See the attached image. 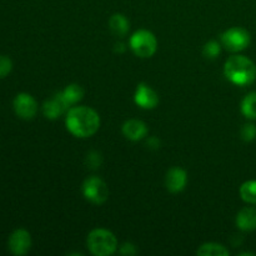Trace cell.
I'll use <instances>...</instances> for the list:
<instances>
[{
    "label": "cell",
    "instance_id": "cell-1",
    "mask_svg": "<svg viewBox=\"0 0 256 256\" xmlns=\"http://www.w3.org/2000/svg\"><path fill=\"white\" fill-rule=\"evenodd\" d=\"M65 125L70 134L76 138H90L99 130L100 116L89 106H72L68 110Z\"/></svg>",
    "mask_w": 256,
    "mask_h": 256
},
{
    "label": "cell",
    "instance_id": "cell-2",
    "mask_svg": "<svg viewBox=\"0 0 256 256\" xmlns=\"http://www.w3.org/2000/svg\"><path fill=\"white\" fill-rule=\"evenodd\" d=\"M224 74L232 84L246 86L256 80V64L244 55H232L225 62Z\"/></svg>",
    "mask_w": 256,
    "mask_h": 256
},
{
    "label": "cell",
    "instance_id": "cell-3",
    "mask_svg": "<svg viewBox=\"0 0 256 256\" xmlns=\"http://www.w3.org/2000/svg\"><path fill=\"white\" fill-rule=\"evenodd\" d=\"M86 246L95 256H109L118 250V239L110 230L98 228L88 235Z\"/></svg>",
    "mask_w": 256,
    "mask_h": 256
},
{
    "label": "cell",
    "instance_id": "cell-4",
    "mask_svg": "<svg viewBox=\"0 0 256 256\" xmlns=\"http://www.w3.org/2000/svg\"><path fill=\"white\" fill-rule=\"evenodd\" d=\"M129 46L136 56L146 59L156 52L158 40L156 36L149 30H138L130 36Z\"/></svg>",
    "mask_w": 256,
    "mask_h": 256
},
{
    "label": "cell",
    "instance_id": "cell-5",
    "mask_svg": "<svg viewBox=\"0 0 256 256\" xmlns=\"http://www.w3.org/2000/svg\"><path fill=\"white\" fill-rule=\"evenodd\" d=\"M222 45L232 52H240L246 49L252 42V36L246 29L240 26L230 28L222 34Z\"/></svg>",
    "mask_w": 256,
    "mask_h": 256
},
{
    "label": "cell",
    "instance_id": "cell-6",
    "mask_svg": "<svg viewBox=\"0 0 256 256\" xmlns=\"http://www.w3.org/2000/svg\"><path fill=\"white\" fill-rule=\"evenodd\" d=\"M82 190L85 199L95 205L104 204L109 198V188L99 176H89L85 179Z\"/></svg>",
    "mask_w": 256,
    "mask_h": 256
},
{
    "label": "cell",
    "instance_id": "cell-7",
    "mask_svg": "<svg viewBox=\"0 0 256 256\" xmlns=\"http://www.w3.org/2000/svg\"><path fill=\"white\" fill-rule=\"evenodd\" d=\"M14 112L20 119L30 120L36 115L38 112V102L28 92H20L15 96L12 102Z\"/></svg>",
    "mask_w": 256,
    "mask_h": 256
},
{
    "label": "cell",
    "instance_id": "cell-8",
    "mask_svg": "<svg viewBox=\"0 0 256 256\" xmlns=\"http://www.w3.org/2000/svg\"><path fill=\"white\" fill-rule=\"evenodd\" d=\"M8 245H9V250L12 254L18 256L28 254L30 248H32L30 232L25 229H16L10 235Z\"/></svg>",
    "mask_w": 256,
    "mask_h": 256
},
{
    "label": "cell",
    "instance_id": "cell-9",
    "mask_svg": "<svg viewBox=\"0 0 256 256\" xmlns=\"http://www.w3.org/2000/svg\"><path fill=\"white\" fill-rule=\"evenodd\" d=\"M69 106V102L65 100L62 92H56L54 96H52L44 102L42 112H44L45 118L50 120H55L62 116L64 112H68V110L70 109Z\"/></svg>",
    "mask_w": 256,
    "mask_h": 256
},
{
    "label": "cell",
    "instance_id": "cell-10",
    "mask_svg": "<svg viewBox=\"0 0 256 256\" xmlns=\"http://www.w3.org/2000/svg\"><path fill=\"white\" fill-rule=\"evenodd\" d=\"M134 100L138 106L145 110H152L159 104V95L158 92L145 82H140L135 90Z\"/></svg>",
    "mask_w": 256,
    "mask_h": 256
},
{
    "label": "cell",
    "instance_id": "cell-11",
    "mask_svg": "<svg viewBox=\"0 0 256 256\" xmlns=\"http://www.w3.org/2000/svg\"><path fill=\"white\" fill-rule=\"evenodd\" d=\"M188 182V174L184 169L182 168H172L169 172H166L165 176V186L170 192H182L186 186Z\"/></svg>",
    "mask_w": 256,
    "mask_h": 256
},
{
    "label": "cell",
    "instance_id": "cell-12",
    "mask_svg": "<svg viewBox=\"0 0 256 256\" xmlns=\"http://www.w3.org/2000/svg\"><path fill=\"white\" fill-rule=\"evenodd\" d=\"M122 134L132 142H139L148 134V126L144 122L138 119H130L122 124Z\"/></svg>",
    "mask_w": 256,
    "mask_h": 256
},
{
    "label": "cell",
    "instance_id": "cell-13",
    "mask_svg": "<svg viewBox=\"0 0 256 256\" xmlns=\"http://www.w3.org/2000/svg\"><path fill=\"white\" fill-rule=\"evenodd\" d=\"M235 222H236L238 229L242 230V232H254V230H256V208H242V209L238 212Z\"/></svg>",
    "mask_w": 256,
    "mask_h": 256
},
{
    "label": "cell",
    "instance_id": "cell-14",
    "mask_svg": "<svg viewBox=\"0 0 256 256\" xmlns=\"http://www.w3.org/2000/svg\"><path fill=\"white\" fill-rule=\"evenodd\" d=\"M109 28L116 36H125L129 32L130 22L122 14H114L109 19Z\"/></svg>",
    "mask_w": 256,
    "mask_h": 256
},
{
    "label": "cell",
    "instance_id": "cell-15",
    "mask_svg": "<svg viewBox=\"0 0 256 256\" xmlns=\"http://www.w3.org/2000/svg\"><path fill=\"white\" fill-rule=\"evenodd\" d=\"M196 254L199 256H229L230 252L218 242H205L196 250Z\"/></svg>",
    "mask_w": 256,
    "mask_h": 256
},
{
    "label": "cell",
    "instance_id": "cell-16",
    "mask_svg": "<svg viewBox=\"0 0 256 256\" xmlns=\"http://www.w3.org/2000/svg\"><path fill=\"white\" fill-rule=\"evenodd\" d=\"M242 112L246 119L256 120V92H252L242 99Z\"/></svg>",
    "mask_w": 256,
    "mask_h": 256
},
{
    "label": "cell",
    "instance_id": "cell-17",
    "mask_svg": "<svg viewBox=\"0 0 256 256\" xmlns=\"http://www.w3.org/2000/svg\"><path fill=\"white\" fill-rule=\"evenodd\" d=\"M62 92V95H64L65 100L69 102L70 106L78 104V102L82 99V96H84V90H82V88L78 84L68 85Z\"/></svg>",
    "mask_w": 256,
    "mask_h": 256
},
{
    "label": "cell",
    "instance_id": "cell-18",
    "mask_svg": "<svg viewBox=\"0 0 256 256\" xmlns=\"http://www.w3.org/2000/svg\"><path fill=\"white\" fill-rule=\"evenodd\" d=\"M240 196L245 202L256 205V180H248L240 186Z\"/></svg>",
    "mask_w": 256,
    "mask_h": 256
},
{
    "label": "cell",
    "instance_id": "cell-19",
    "mask_svg": "<svg viewBox=\"0 0 256 256\" xmlns=\"http://www.w3.org/2000/svg\"><path fill=\"white\" fill-rule=\"evenodd\" d=\"M222 52V44H219L215 40H210L206 44L204 45V49H202V54L208 59H215L218 55Z\"/></svg>",
    "mask_w": 256,
    "mask_h": 256
},
{
    "label": "cell",
    "instance_id": "cell-20",
    "mask_svg": "<svg viewBox=\"0 0 256 256\" xmlns=\"http://www.w3.org/2000/svg\"><path fill=\"white\" fill-rule=\"evenodd\" d=\"M240 136L244 142H250L256 139V125L252 122H248V124L242 125V130H240Z\"/></svg>",
    "mask_w": 256,
    "mask_h": 256
},
{
    "label": "cell",
    "instance_id": "cell-21",
    "mask_svg": "<svg viewBox=\"0 0 256 256\" xmlns=\"http://www.w3.org/2000/svg\"><path fill=\"white\" fill-rule=\"evenodd\" d=\"M12 69V62L10 58L0 55V79H4L10 74Z\"/></svg>",
    "mask_w": 256,
    "mask_h": 256
},
{
    "label": "cell",
    "instance_id": "cell-22",
    "mask_svg": "<svg viewBox=\"0 0 256 256\" xmlns=\"http://www.w3.org/2000/svg\"><path fill=\"white\" fill-rule=\"evenodd\" d=\"M86 164L90 169H98L102 165V155L98 152H90L86 156Z\"/></svg>",
    "mask_w": 256,
    "mask_h": 256
},
{
    "label": "cell",
    "instance_id": "cell-23",
    "mask_svg": "<svg viewBox=\"0 0 256 256\" xmlns=\"http://www.w3.org/2000/svg\"><path fill=\"white\" fill-rule=\"evenodd\" d=\"M119 252L122 255H135L136 254V248H135L134 244L132 242H125V244L122 245V248L119 249Z\"/></svg>",
    "mask_w": 256,
    "mask_h": 256
},
{
    "label": "cell",
    "instance_id": "cell-24",
    "mask_svg": "<svg viewBox=\"0 0 256 256\" xmlns=\"http://www.w3.org/2000/svg\"><path fill=\"white\" fill-rule=\"evenodd\" d=\"M148 145H149L150 148L158 149V148H160V142L156 139V138H150V139L148 140Z\"/></svg>",
    "mask_w": 256,
    "mask_h": 256
},
{
    "label": "cell",
    "instance_id": "cell-25",
    "mask_svg": "<svg viewBox=\"0 0 256 256\" xmlns=\"http://www.w3.org/2000/svg\"><path fill=\"white\" fill-rule=\"evenodd\" d=\"M125 49H126V48H125V45L122 44V42H116V44H115V52H124Z\"/></svg>",
    "mask_w": 256,
    "mask_h": 256
},
{
    "label": "cell",
    "instance_id": "cell-26",
    "mask_svg": "<svg viewBox=\"0 0 256 256\" xmlns=\"http://www.w3.org/2000/svg\"><path fill=\"white\" fill-rule=\"evenodd\" d=\"M240 256H244V255H249V256H255V252H240Z\"/></svg>",
    "mask_w": 256,
    "mask_h": 256
}]
</instances>
